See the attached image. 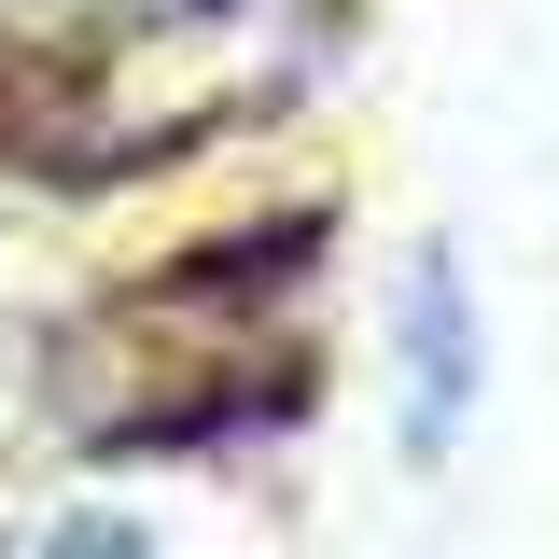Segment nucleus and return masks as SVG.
<instances>
[{
  "label": "nucleus",
  "mask_w": 559,
  "mask_h": 559,
  "mask_svg": "<svg viewBox=\"0 0 559 559\" xmlns=\"http://www.w3.org/2000/svg\"><path fill=\"white\" fill-rule=\"evenodd\" d=\"M462 419H476V280L448 252H419V280H406V448L433 462Z\"/></svg>",
  "instance_id": "1"
},
{
  "label": "nucleus",
  "mask_w": 559,
  "mask_h": 559,
  "mask_svg": "<svg viewBox=\"0 0 559 559\" xmlns=\"http://www.w3.org/2000/svg\"><path fill=\"white\" fill-rule=\"evenodd\" d=\"M43 559H154V546H140L127 518H70V532H57V546H43Z\"/></svg>",
  "instance_id": "2"
}]
</instances>
